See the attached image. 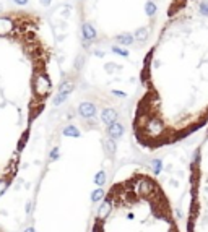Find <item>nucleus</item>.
<instances>
[{
    "label": "nucleus",
    "mask_w": 208,
    "mask_h": 232,
    "mask_svg": "<svg viewBox=\"0 0 208 232\" xmlns=\"http://www.w3.org/2000/svg\"><path fill=\"white\" fill-rule=\"evenodd\" d=\"M132 128L158 149L208 123V0H169L140 71Z\"/></svg>",
    "instance_id": "1"
},
{
    "label": "nucleus",
    "mask_w": 208,
    "mask_h": 232,
    "mask_svg": "<svg viewBox=\"0 0 208 232\" xmlns=\"http://www.w3.org/2000/svg\"><path fill=\"white\" fill-rule=\"evenodd\" d=\"M54 62L42 17L28 10L0 13V197L54 93Z\"/></svg>",
    "instance_id": "2"
},
{
    "label": "nucleus",
    "mask_w": 208,
    "mask_h": 232,
    "mask_svg": "<svg viewBox=\"0 0 208 232\" xmlns=\"http://www.w3.org/2000/svg\"><path fill=\"white\" fill-rule=\"evenodd\" d=\"M148 177H150V174H148V172H145V170H137V172H133L130 177H127L125 180L117 182L119 183V188H121V195H122L124 209H125V227H127V232H137V227H138L137 226V221H140L138 214H142L140 208H143L142 200L145 201L143 193H145V197H146V191H148V187H150V182L153 180V175H151L150 182H148ZM159 188H161V185L158 183V185L153 188V191H151V197H150V200H148L145 214H143V219H142L140 232H146V230H142V229H145L146 221H148V218H150V214H151L153 206L156 205V201L159 200V197L164 193L163 190L159 191ZM106 198L111 201V205H112L114 211H115V216H117V221H119V229H121V232H125V229H124L122 208H121L119 198H117V195H115V191H114L112 187L109 188V191H107ZM102 206H104V209L107 211V214H109V218H111L114 232H119L117 230V224H115V218H114L112 211H111L109 203H107L106 200H104V205ZM93 232H111V227H109V224H107V221H106V218H104L102 213H99L98 216H96Z\"/></svg>",
    "instance_id": "3"
},
{
    "label": "nucleus",
    "mask_w": 208,
    "mask_h": 232,
    "mask_svg": "<svg viewBox=\"0 0 208 232\" xmlns=\"http://www.w3.org/2000/svg\"><path fill=\"white\" fill-rule=\"evenodd\" d=\"M26 232H34V229H28Z\"/></svg>",
    "instance_id": "4"
}]
</instances>
